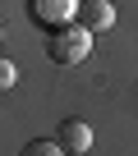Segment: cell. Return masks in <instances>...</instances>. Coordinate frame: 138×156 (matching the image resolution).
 <instances>
[{"instance_id": "obj_1", "label": "cell", "mask_w": 138, "mask_h": 156, "mask_svg": "<svg viewBox=\"0 0 138 156\" xmlns=\"http://www.w3.org/2000/svg\"><path fill=\"white\" fill-rule=\"evenodd\" d=\"M88 51H92V32L88 28H55L51 32V41H46V55L55 60V64H78V60H88Z\"/></svg>"}, {"instance_id": "obj_2", "label": "cell", "mask_w": 138, "mask_h": 156, "mask_svg": "<svg viewBox=\"0 0 138 156\" xmlns=\"http://www.w3.org/2000/svg\"><path fill=\"white\" fill-rule=\"evenodd\" d=\"M55 142L64 147V156H88V151H92V129H88L83 119H64V124L55 129Z\"/></svg>"}, {"instance_id": "obj_3", "label": "cell", "mask_w": 138, "mask_h": 156, "mask_svg": "<svg viewBox=\"0 0 138 156\" xmlns=\"http://www.w3.org/2000/svg\"><path fill=\"white\" fill-rule=\"evenodd\" d=\"M78 28H88V32H106V28H115V5L111 0H78Z\"/></svg>"}, {"instance_id": "obj_4", "label": "cell", "mask_w": 138, "mask_h": 156, "mask_svg": "<svg viewBox=\"0 0 138 156\" xmlns=\"http://www.w3.org/2000/svg\"><path fill=\"white\" fill-rule=\"evenodd\" d=\"M78 14V0H32V19L55 28V23H69Z\"/></svg>"}, {"instance_id": "obj_5", "label": "cell", "mask_w": 138, "mask_h": 156, "mask_svg": "<svg viewBox=\"0 0 138 156\" xmlns=\"http://www.w3.org/2000/svg\"><path fill=\"white\" fill-rule=\"evenodd\" d=\"M23 156H64V147H60L55 138H37V142L23 147Z\"/></svg>"}, {"instance_id": "obj_6", "label": "cell", "mask_w": 138, "mask_h": 156, "mask_svg": "<svg viewBox=\"0 0 138 156\" xmlns=\"http://www.w3.org/2000/svg\"><path fill=\"white\" fill-rule=\"evenodd\" d=\"M19 83V69H14V60H5V55H0V92H9Z\"/></svg>"}]
</instances>
